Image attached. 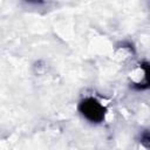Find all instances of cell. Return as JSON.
Masks as SVG:
<instances>
[{
	"mask_svg": "<svg viewBox=\"0 0 150 150\" xmlns=\"http://www.w3.org/2000/svg\"><path fill=\"white\" fill-rule=\"evenodd\" d=\"M81 115L91 123H101L105 116V108L95 97H86L79 104Z\"/></svg>",
	"mask_w": 150,
	"mask_h": 150,
	"instance_id": "obj_1",
	"label": "cell"
},
{
	"mask_svg": "<svg viewBox=\"0 0 150 150\" xmlns=\"http://www.w3.org/2000/svg\"><path fill=\"white\" fill-rule=\"evenodd\" d=\"M142 143L145 144L146 148H149V145H150V136H149V132L148 131H145L142 135Z\"/></svg>",
	"mask_w": 150,
	"mask_h": 150,
	"instance_id": "obj_2",
	"label": "cell"
},
{
	"mask_svg": "<svg viewBox=\"0 0 150 150\" xmlns=\"http://www.w3.org/2000/svg\"><path fill=\"white\" fill-rule=\"evenodd\" d=\"M26 1H29V2H35V4H38V2H42V0H26Z\"/></svg>",
	"mask_w": 150,
	"mask_h": 150,
	"instance_id": "obj_3",
	"label": "cell"
}]
</instances>
